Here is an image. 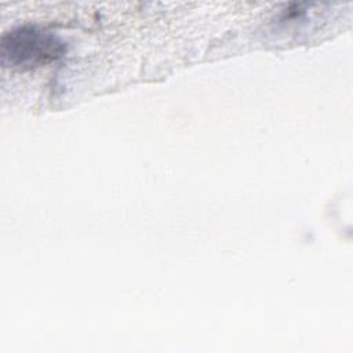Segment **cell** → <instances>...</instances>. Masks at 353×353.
I'll return each instance as SVG.
<instances>
[{
  "mask_svg": "<svg viewBox=\"0 0 353 353\" xmlns=\"http://www.w3.org/2000/svg\"><path fill=\"white\" fill-rule=\"evenodd\" d=\"M65 43L54 33L37 26H18L4 33L0 43L1 62L6 66L32 69L58 59Z\"/></svg>",
  "mask_w": 353,
  "mask_h": 353,
  "instance_id": "1",
  "label": "cell"
}]
</instances>
